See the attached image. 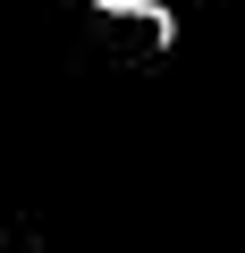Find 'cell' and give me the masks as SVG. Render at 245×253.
<instances>
[{"label":"cell","instance_id":"6da1fadb","mask_svg":"<svg viewBox=\"0 0 245 253\" xmlns=\"http://www.w3.org/2000/svg\"><path fill=\"white\" fill-rule=\"evenodd\" d=\"M93 17H118V26H144V34H161V51L178 42V9H169V0H93Z\"/></svg>","mask_w":245,"mask_h":253}]
</instances>
